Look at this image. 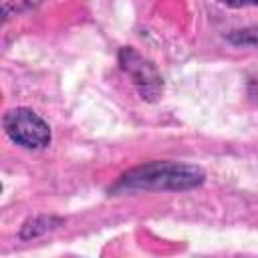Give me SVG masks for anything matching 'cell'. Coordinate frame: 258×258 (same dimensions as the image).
<instances>
[{
    "instance_id": "cell-1",
    "label": "cell",
    "mask_w": 258,
    "mask_h": 258,
    "mask_svg": "<svg viewBox=\"0 0 258 258\" xmlns=\"http://www.w3.org/2000/svg\"><path fill=\"white\" fill-rule=\"evenodd\" d=\"M204 171L191 163L149 161L123 173L113 185L115 191H185L202 185Z\"/></svg>"
},
{
    "instance_id": "cell-2",
    "label": "cell",
    "mask_w": 258,
    "mask_h": 258,
    "mask_svg": "<svg viewBox=\"0 0 258 258\" xmlns=\"http://www.w3.org/2000/svg\"><path fill=\"white\" fill-rule=\"evenodd\" d=\"M4 131L16 145L24 149H44L50 143L48 123L26 107L10 109L4 115Z\"/></svg>"
},
{
    "instance_id": "cell-3",
    "label": "cell",
    "mask_w": 258,
    "mask_h": 258,
    "mask_svg": "<svg viewBox=\"0 0 258 258\" xmlns=\"http://www.w3.org/2000/svg\"><path fill=\"white\" fill-rule=\"evenodd\" d=\"M119 62H121V69L129 75V79L133 81V85L137 87L139 95L145 101H155L161 95L163 79L157 73V69L145 56H141L133 48H121Z\"/></svg>"
},
{
    "instance_id": "cell-4",
    "label": "cell",
    "mask_w": 258,
    "mask_h": 258,
    "mask_svg": "<svg viewBox=\"0 0 258 258\" xmlns=\"http://www.w3.org/2000/svg\"><path fill=\"white\" fill-rule=\"evenodd\" d=\"M58 222H60V220H56V218H46V216L34 218V220H30V222L24 224L20 236H22V238H34V236H38V234H44V232L52 230V228H54L52 224H58Z\"/></svg>"
},
{
    "instance_id": "cell-5",
    "label": "cell",
    "mask_w": 258,
    "mask_h": 258,
    "mask_svg": "<svg viewBox=\"0 0 258 258\" xmlns=\"http://www.w3.org/2000/svg\"><path fill=\"white\" fill-rule=\"evenodd\" d=\"M230 42L232 44H244V46H256L258 44V26L254 28H244V30H236L234 34H230Z\"/></svg>"
},
{
    "instance_id": "cell-6",
    "label": "cell",
    "mask_w": 258,
    "mask_h": 258,
    "mask_svg": "<svg viewBox=\"0 0 258 258\" xmlns=\"http://www.w3.org/2000/svg\"><path fill=\"white\" fill-rule=\"evenodd\" d=\"M46 0H6L4 4V14H8L10 10L12 12H22V10H28V8H34L38 4H42Z\"/></svg>"
},
{
    "instance_id": "cell-7",
    "label": "cell",
    "mask_w": 258,
    "mask_h": 258,
    "mask_svg": "<svg viewBox=\"0 0 258 258\" xmlns=\"http://www.w3.org/2000/svg\"><path fill=\"white\" fill-rule=\"evenodd\" d=\"M228 8H244V6H258V0H218Z\"/></svg>"
}]
</instances>
